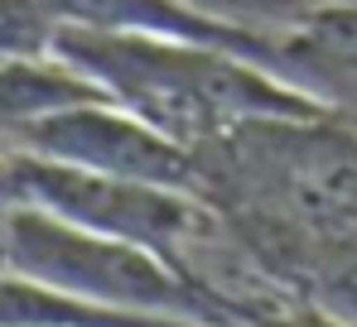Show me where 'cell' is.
Segmentation results:
<instances>
[{
  "mask_svg": "<svg viewBox=\"0 0 357 327\" xmlns=\"http://www.w3.org/2000/svg\"><path fill=\"white\" fill-rule=\"evenodd\" d=\"M20 140L34 145V159L77 164L92 173H112V178L160 183V188H178L188 178V164L178 150H169L165 140L145 135L140 125L107 115V111L68 106L54 115H39V120L20 125Z\"/></svg>",
  "mask_w": 357,
  "mask_h": 327,
  "instance_id": "3",
  "label": "cell"
},
{
  "mask_svg": "<svg viewBox=\"0 0 357 327\" xmlns=\"http://www.w3.org/2000/svg\"><path fill=\"white\" fill-rule=\"evenodd\" d=\"M0 270L49 284L82 303L145 318H227V308L145 246L87 231L39 202L0 212Z\"/></svg>",
  "mask_w": 357,
  "mask_h": 327,
  "instance_id": "1",
  "label": "cell"
},
{
  "mask_svg": "<svg viewBox=\"0 0 357 327\" xmlns=\"http://www.w3.org/2000/svg\"><path fill=\"white\" fill-rule=\"evenodd\" d=\"M20 168V198L39 202L59 217L77 221L87 231L116 236L130 246L155 250L160 260L178 265L174 246L193 231V207L174 198L160 183H135V178H112V173H92L77 164H54V159H15ZM183 270V265H178Z\"/></svg>",
  "mask_w": 357,
  "mask_h": 327,
  "instance_id": "2",
  "label": "cell"
}]
</instances>
